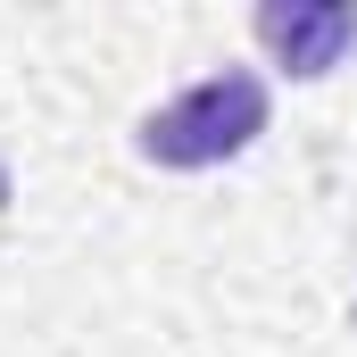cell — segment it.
I'll return each instance as SVG.
<instances>
[{"instance_id":"7a4b0ae2","label":"cell","mask_w":357,"mask_h":357,"mask_svg":"<svg viewBox=\"0 0 357 357\" xmlns=\"http://www.w3.org/2000/svg\"><path fill=\"white\" fill-rule=\"evenodd\" d=\"M258 42L274 50L282 75L316 84V75H333L357 50V8L349 0H266L258 8Z\"/></svg>"},{"instance_id":"6da1fadb","label":"cell","mask_w":357,"mask_h":357,"mask_svg":"<svg viewBox=\"0 0 357 357\" xmlns=\"http://www.w3.org/2000/svg\"><path fill=\"white\" fill-rule=\"evenodd\" d=\"M258 133H266V75H250V67H216V75H199L191 91H175L167 108L142 116V158L191 175V167H225V158H241Z\"/></svg>"}]
</instances>
